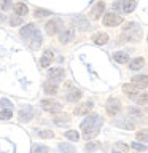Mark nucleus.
<instances>
[{"mask_svg": "<svg viewBox=\"0 0 148 153\" xmlns=\"http://www.w3.org/2000/svg\"><path fill=\"white\" fill-rule=\"evenodd\" d=\"M113 57H115V61H116L118 64H127V62H129V54H127L126 51H118V53H115Z\"/></svg>", "mask_w": 148, "mask_h": 153, "instance_id": "2eb2a0df", "label": "nucleus"}, {"mask_svg": "<svg viewBox=\"0 0 148 153\" xmlns=\"http://www.w3.org/2000/svg\"><path fill=\"white\" fill-rule=\"evenodd\" d=\"M73 35H75V27L70 26L65 32H62V35H61V43H69L72 38H73Z\"/></svg>", "mask_w": 148, "mask_h": 153, "instance_id": "4468645a", "label": "nucleus"}, {"mask_svg": "<svg viewBox=\"0 0 148 153\" xmlns=\"http://www.w3.org/2000/svg\"><path fill=\"white\" fill-rule=\"evenodd\" d=\"M132 83H140L142 86H147V83H148V78H147V75H138V76H134L132 78Z\"/></svg>", "mask_w": 148, "mask_h": 153, "instance_id": "a878e982", "label": "nucleus"}, {"mask_svg": "<svg viewBox=\"0 0 148 153\" xmlns=\"http://www.w3.org/2000/svg\"><path fill=\"white\" fill-rule=\"evenodd\" d=\"M104 124V120H102V117H99V115H95V113H92V115H89L88 118L84 120L83 123H81V129H89V128H99L100 129V126Z\"/></svg>", "mask_w": 148, "mask_h": 153, "instance_id": "f257e3e1", "label": "nucleus"}, {"mask_svg": "<svg viewBox=\"0 0 148 153\" xmlns=\"http://www.w3.org/2000/svg\"><path fill=\"white\" fill-rule=\"evenodd\" d=\"M0 21H3V14H0Z\"/></svg>", "mask_w": 148, "mask_h": 153, "instance_id": "a19ab883", "label": "nucleus"}, {"mask_svg": "<svg viewBox=\"0 0 148 153\" xmlns=\"http://www.w3.org/2000/svg\"><path fill=\"white\" fill-rule=\"evenodd\" d=\"M99 131H100L99 128H89V129H84L83 131V136H84L86 140H91V139H94L95 136H97Z\"/></svg>", "mask_w": 148, "mask_h": 153, "instance_id": "aec40b11", "label": "nucleus"}, {"mask_svg": "<svg viewBox=\"0 0 148 153\" xmlns=\"http://www.w3.org/2000/svg\"><path fill=\"white\" fill-rule=\"evenodd\" d=\"M137 139H142V140H147V129H143L142 132L137 134Z\"/></svg>", "mask_w": 148, "mask_h": 153, "instance_id": "ea45409f", "label": "nucleus"}, {"mask_svg": "<svg viewBox=\"0 0 148 153\" xmlns=\"http://www.w3.org/2000/svg\"><path fill=\"white\" fill-rule=\"evenodd\" d=\"M115 124H116L118 128H123V129H134V128H135V124H134L132 120H129L126 117L115 120Z\"/></svg>", "mask_w": 148, "mask_h": 153, "instance_id": "6e6552de", "label": "nucleus"}, {"mask_svg": "<svg viewBox=\"0 0 148 153\" xmlns=\"http://www.w3.org/2000/svg\"><path fill=\"white\" fill-rule=\"evenodd\" d=\"M132 148H135V150H142V152L147 150V147L143 145V143H138V142H134L132 143Z\"/></svg>", "mask_w": 148, "mask_h": 153, "instance_id": "4c0bfd02", "label": "nucleus"}, {"mask_svg": "<svg viewBox=\"0 0 148 153\" xmlns=\"http://www.w3.org/2000/svg\"><path fill=\"white\" fill-rule=\"evenodd\" d=\"M11 117H13V112H11V110H8V108L0 110V120H10Z\"/></svg>", "mask_w": 148, "mask_h": 153, "instance_id": "c85d7f7f", "label": "nucleus"}, {"mask_svg": "<svg viewBox=\"0 0 148 153\" xmlns=\"http://www.w3.org/2000/svg\"><path fill=\"white\" fill-rule=\"evenodd\" d=\"M64 75H65L64 69H61V67H54V69L50 70V78H51L50 81H54V83H57V81L64 80Z\"/></svg>", "mask_w": 148, "mask_h": 153, "instance_id": "39448f33", "label": "nucleus"}, {"mask_svg": "<svg viewBox=\"0 0 148 153\" xmlns=\"http://www.w3.org/2000/svg\"><path fill=\"white\" fill-rule=\"evenodd\" d=\"M81 97V91H78V89H72L69 94H67V100L69 102H76Z\"/></svg>", "mask_w": 148, "mask_h": 153, "instance_id": "5701e85b", "label": "nucleus"}, {"mask_svg": "<svg viewBox=\"0 0 148 153\" xmlns=\"http://www.w3.org/2000/svg\"><path fill=\"white\" fill-rule=\"evenodd\" d=\"M53 59H54V54H53V51L51 50H46L45 53H43V56H41V59H40V64L41 67H48L53 62Z\"/></svg>", "mask_w": 148, "mask_h": 153, "instance_id": "ddd939ff", "label": "nucleus"}, {"mask_svg": "<svg viewBox=\"0 0 148 153\" xmlns=\"http://www.w3.org/2000/svg\"><path fill=\"white\" fill-rule=\"evenodd\" d=\"M137 7V0H123L121 2V8L124 13H132Z\"/></svg>", "mask_w": 148, "mask_h": 153, "instance_id": "f8f14e48", "label": "nucleus"}, {"mask_svg": "<svg viewBox=\"0 0 148 153\" xmlns=\"http://www.w3.org/2000/svg\"><path fill=\"white\" fill-rule=\"evenodd\" d=\"M123 89H124V93H126L127 96H135L140 93V86H138L137 83H127V85H124L123 86Z\"/></svg>", "mask_w": 148, "mask_h": 153, "instance_id": "1a4fd4ad", "label": "nucleus"}, {"mask_svg": "<svg viewBox=\"0 0 148 153\" xmlns=\"http://www.w3.org/2000/svg\"><path fill=\"white\" fill-rule=\"evenodd\" d=\"M43 89H45L46 94H56L57 93V85L54 83V81H46L45 85H43Z\"/></svg>", "mask_w": 148, "mask_h": 153, "instance_id": "6ab92c4d", "label": "nucleus"}, {"mask_svg": "<svg viewBox=\"0 0 148 153\" xmlns=\"http://www.w3.org/2000/svg\"><path fill=\"white\" fill-rule=\"evenodd\" d=\"M65 137L69 139V140H78L80 134L76 132V131H65Z\"/></svg>", "mask_w": 148, "mask_h": 153, "instance_id": "cd10ccee", "label": "nucleus"}, {"mask_svg": "<svg viewBox=\"0 0 148 153\" xmlns=\"http://www.w3.org/2000/svg\"><path fill=\"white\" fill-rule=\"evenodd\" d=\"M19 120L24 123V121H30L32 120V108L30 107H27V108H22L21 112H19Z\"/></svg>", "mask_w": 148, "mask_h": 153, "instance_id": "f3484780", "label": "nucleus"}, {"mask_svg": "<svg viewBox=\"0 0 148 153\" xmlns=\"http://www.w3.org/2000/svg\"><path fill=\"white\" fill-rule=\"evenodd\" d=\"M38 136L43 137V139H51V137H54V132H53V131H40V132H38Z\"/></svg>", "mask_w": 148, "mask_h": 153, "instance_id": "7c9ffc66", "label": "nucleus"}, {"mask_svg": "<svg viewBox=\"0 0 148 153\" xmlns=\"http://www.w3.org/2000/svg\"><path fill=\"white\" fill-rule=\"evenodd\" d=\"M0 2H2V0H0Z\"/></svg>", "mask_w": 148, "mask_h": 153, "instance_id": "37998d69", "label": "nucleus"}, {"mask_svg": "<svg viewBox=\"0 0 148 153\" xmlns=\"http://www.w3.org/2000/svg\"><path fill=\"white\" fill-rule=\"evenodd\" d=\"M41 108L46 110V112H51V113H59L62 110V105L59 102H56V100H53V99H43L41 100Z\"/></svg>", "mask_w": 148, "mask_h": 153, "instance_id": "7ed1b4c3", "label": "nucleus"}, {"mask_svg": "<svg viewBox=\"0 0 148 153\" xmlns=\"http://www.w3.org/2000/svg\"><path fill=\"white\" fill-rule=\"evenodd\" d=\"M10 22H11V26H19V24H22V19H21V16H11L10 18Z\"/></svg>", "mask_w": 148, "mask_h": 153, "instance_id": "473e14b6", "label": "nucleus"}, {"mask_svg": "<svg viewBox=\"0 0 148 153\" xmlns=\"http://www.w3.org/2000/svg\"><path fill=\"white\" fill-rule=\"evenodd\" d=\"M62 27H64V22H62L61 19H51V21H48L45 24V30H46L48 35H56Z\"/></svg>", "mask_w": 148, "mask_h": 153, "instance_id": "f03ea898", "label": "nucleus"}, {"mask_svg": "<svg viewBox=\"0 0 148 153\" xmlns=\"http://www.w3.org/2000/svg\"><path fill=\"white\" fill-rule=\"evenodd\" d=\"M127 113H131V115H134V117H140V115H142V112H140V110H138V108H129L127 110Z\"/></svg>", "mask_w": 148, "mask_h": 153, "instance_id": "58836bf2", "label": "nucleus"}, {"mask_svg": "<svg viewBox=\"0 0 148 153\" xmlns=\"http://www.w3.org/2000/svg\"><path fill=\"white\" fill-rule=\"evenodd\" d=\"M30 38H32V43H30L32 50H37V48L41 45V33H40V30H38V29H35V30L32 32Z\"/></svg>", "mask_w": 148, "mask_h": 153, "instance_id": "9b49d317", "label": "nucleus"}, {"mask_svg": "<svg viewBox=\"0 0 148 153\" xmlns=\"http://www.w3.org/2000/svg\"><path fill=\"white\" fill-rule=\"evenodd\" d=\"M105 108H107L108 115H116L119 112V108H121V104H119V100H116V99H108Z\"/></svg>", "mask_w": 148, "mask_h": 153, "instance_id": "423d86ee", "label": "nucleus"}, {"mask_svg": "<svg viewBox=\"0 0 148 153\" xmlns=\"http://www.w3.org/2000/svg\"><path fill=\"white\" fill-rule=\"evenodd\" d=\"M51 11L50 10H43V8H35V18H45V16H50Z\"/></svg>", "mask_w": 148, "mask_h": 153, "instance_id": "bb28decb", "label": "nucleus"}, {"mask_svg": "<svg viewBox=\"0 0 148 153\" xmlns=\"http://www.w3.org/2000/svg\"><path fill=\"white\" fill-rule=\"evenodd\" d=\"M115 152H118V153H127L129 152V145H126V143H123V142H116V143H115Z\"/></svg>", "mask_w": 148, "mask_h": 153, "instance_id": "b1692460", "label": "nucleus"}, {"mask_svg": "<svg viewBox=\"0 0 148 153\" xmlns=\"http://www.w3.org/2000/svg\"><path fill=\"white\" fill-rule=\"evenodd\" d=\"M143 65H145V59H143V57H135V59L131 61V64H129V67H131L132 70H138V69H142Z\"/></svg>", "mask_w": 148, "mask_h": 153, "instance_id": "4be33fe9", "label": "nucleus"}, {"mask_svg": "<svg viewBox=\"0 0 148 153\" xmlns=\"http://www.w3.org/2000/svg\"><path fill=\"white\" fill-rule=\"evenodd\" d=\"M33 30H35V26H33V24H26V26L21 29V37L24 38V40H26V38L29 40Z\"/></svg>", "mask_w": 148, "mask_h": 153, "instance_id": "dca6fc26", "label": "nucleus"}, {"mask_svg": "<svg viewBox=\"0 0 148 153\" xmlns=\"http://www.w3.org/2000/svg\"><path fill=\"white\" fill-rule=\"evenodd\" d=\"M137 104L138 105H147V93H143L142 96L137 97Z\"/></svg>", "mask_w": 148, "mask_h": 153, "instance_id": "f704fd0d", "label": "nucleus"}, {"mask_svg": "<svg viewBox=\"0 0 148 153\" xmlns=\"http://www.w3.org/2000/svg\"><path fill=\"white\" fill-rule=\"evenodd\" d=\"M11 3H13V0H2V8L3 11H8L10 8H11Z\"/></svg>", "mask_w": 148, "mask_h": 153, "instance_id": "2f4dec72", "label": "nucleus"}, {"mask_svg": "<svg viewBox=\"0 0 148 153\" xmlns=\"http://www.w3.org/2000/svg\"><path fill=\"white\" fill-rule=\"evenodd\" d=\"M14 13L18 14V16H24V14L29 13V8L26 3H16L14 5Z\"/></svg>", "mask_w": 148, "mask_h": 153, "instance_id": "412c9836", "label": "nucleus"}, {"mask_svg": "<svg viewBox=\"0 0 148 153\" xmlns=\"http://www.w3.org/2000/svg\"><path fill=\"white\" fill-rule=\"evenodd\" d=\"M113 153H118V152H113Z\"/></svg>", "mask_w": 148, "mask_h": 153, "instance_id": "79ce46f5", "label": "nucleus"}, {"mask_svg": "<svg viewBox=\"0 0 148 153\" xmlns=\"http://www.w3.org/2000/svg\"><path fill=\"white\" fill-rule=\"evenodd\" d=\"M78 22H80V29L81 30H86L88 29V21L84 18H78Z\"/></svg>", "mask_w": 148, "mask_h": 153, "instance_id": "c9c22d12", "label": "nucleus"}, {"mask_svg": "<svg viewBox=\"0 0 148 153\" xmlns=\"http://www.w3.org/2000/svg\"><path fill=\"white\" fill-rule=\"evenodd\" d=\"M92 42L95 45H107L108 43V35L107 33H95L92 37Z\"/></svg>", "mask_w": 148, "mask_h": 153, "instance_id": "a211bd4d", "label": "nucleus"}, {"mask_svg": "<svg viewBox=\"0 0 148 153\" xmlns=\"http://www.w3.org/2000/svg\"><path fill=\"white\" fill-rule=\"evenodd\" d=\"M123 22V18L116 13H105L104 16V24L107 27H115V26H119Z\"/></svg>", "mask_w": 148, "mask_h": 153, "instance_id": "20e7f679", "label": "nucleus"}, {"mask_svg": "<svg viewBox=\"0 0 148 153\" xmlns=\"http://www.w3.org/2000/svg\"><path fill=\"white\" fill-rule=\"evenodd\" d=\"M92 107H94L92 102H84V104H81L75 108V113L76 115H88L91 110H92Z\"/></svg>", "mask_w": 148, "mask_h": 153, "instance_id": "9d476101", "label": "nucleus"}, {"mask_svg": "<svg viewBox=\"0 0 148 153\" xmlns=\"http://www.w3.org/2000/svg\"><path fill=\"white\" fill-rule=\"evenodd\" d=\"M59 148H61L64 153H75V147L70 145V143H65V142L59 143Z\"/></svg>", "mask_w": 148, "mask_h": 153, "instance_id": "393cba45", "label": "nucleus"}, {"mask_svg": "<svg viewBox=\"0 0 148 153\" xmlns=\"http://www.w3.org/2000/svg\"><path fill=\"white\" fill-rule=\"evenodd\" d=\"M0 105L5 107V108H8V110H11V102H10L8 99H2V100H0Z\"/></svg>", "mask_w": 148, "mask_h": 153, "instance_id": "e433bc0d", "label": "nucleus"}, {"mask_svg": "<svg viewBox=\"0 0 148 153\" xmlns=\"http://www.w3.org/2000/svg\"><path fill=\"white\" fill-rule=\"evenodd\" d=\"M104 10H105V3L104 2H99V3H95L92 10H91V19H99L100 16H102V13H104Z\"/></svg>", "mask_w": 148, "mask_h": 153, "instance_id": "0eeeda50", "label": "nucleus"}, {"mask_svg": "<svg viewBox=\"0 0 148 153\" xmlns=\"http://www.w3.org/2000/svg\"><path fill=\"white\" fill-rule=\"evenodd\" d=\"M95 148H99V143H97V142H89V143H86V150H88V152H94Z\"/></svg>", "mask_w": 148, "mask_h": 153, "instance_id": "72a5a7b5", "label": "nucleus"}, {"mask_svg": "<svg viewBox=\"0 0 148 153\" xmlns=\"http://www.w3.org/2000/svg\"><path fill=\"white\" fill-rule=\"evenodd\" d=\"M50 152V148L46 145H35L33 147V153H48Z\"/></svg>", "mask_w": 148, "mask_h": 153, "instance_id": "c756f323", "label": "nucleus"}]
</instances>
